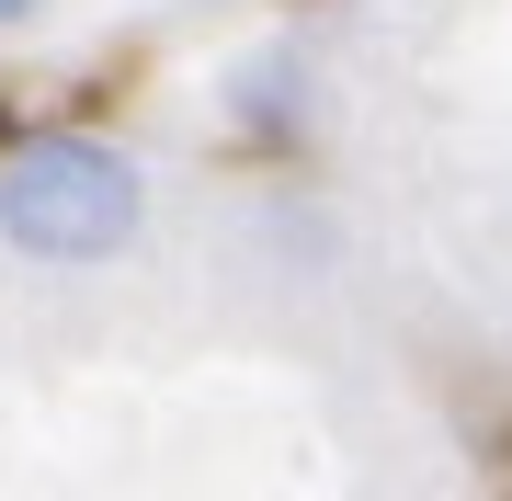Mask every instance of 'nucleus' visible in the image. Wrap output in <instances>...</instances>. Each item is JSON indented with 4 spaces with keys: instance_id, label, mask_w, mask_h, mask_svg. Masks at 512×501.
I'll use <instances>...</instances> for the list:
<instances>
[{
    "instance_id": "obj_2",
    "label": "nucleus",
    "mask_w": 512,
    "mask_h": 501,
    "mask_svg": "<svg viewBox=\"0 0 512 501\" xmlns=\"http://www.w3.org/2000/svg\"><path fill=\"white\" fill-rule=\"evenodd\" d=\"M228 114H239V137H262V149H296L308 114H319L308 57H296V46H251V57L228 69Z\"/></svg>"
},
{
    "instance_id": "obj_1",
    "label": "nucleus",
    "mask_w": 512,
    "mask_h": 501,
    "mask_svg": "<svg viewBox=\"0 0 512 501\" xmlns=\"http://www.w3.org/2000/svg\"><path fill=\"white\" fill-rule=\"evenodd\" d=\"M137 228H148V171L126 149L69 137V126H35L0 149V251L80 274V262L137 251Z\"/></svg>"
},
{
    "instance_id": "obj_3",
    "label": "nucleus",
    "mask_w": 512,
    "mask_h": 501,
    "mask_svg": "<svg viewBox=\"0 0 512 501\" xmlns=\"http://www.w3.org/2000/svg\"><path fill=\"white\" fill-rule=\"evenodd\" d=\"M0 23H35V0H0Z\"/></svg>"
}]
</instances>
